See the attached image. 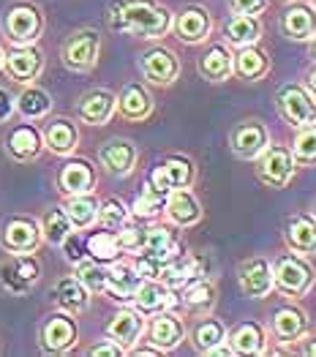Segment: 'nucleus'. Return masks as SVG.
<instances>
[{
	"label": "nucleus",
	"instance_id": "f257e3e1",
	"mask_svg": "<svg viewBox=\"0 0 316 357\" xmlns=\"http://www.w3.org/2000/svg\"><path fill=\"white\" fill-rule=\"evenodd\" d=\"M172 11L161 0H112L107 8V25L117 33L158 41L172 33Z\"/></svg>",
	"mask_w": 316,
	"mask_h": 357
},
{
	"label": "nucleus",
	"instance_id": "f03ea898",
	"mask_svg": "<svg viewBox=\"0 0 316 357\" xmlns=\"http://www.w3.org/2000/svg\"><path fill=\"white\" fill-rule=\"evenodd\" d=\"M44 28H47V17H44L41 6L33 0L11 3L0 17V33L11 47L38 44V38L44 36Z\"/></svg>",
	"mask_w": 316,
	"mask_h": 357
},
{
	"label": "nucleus",
	"instance_id": "7ed1b4c3",
	"mask_svg": "<svg viewBox=\"0 0 316 357\" xmlns=\"http://www.w3.org/2000/svg\"><path fill=\"white\" fill-rule=\"evenodd\" d=\"M316 273L314 265L308 262V257H300L294 251L278 254L273 259V289L281 292L289 300L306 298L314 289Z\"/></svg>",
	"mask_w": 316,
	"mask_h": 357
},
{
	"label": "nucleus",
	"instance_id": "20e7f679",
	"mask_svg": "<svg viewBox=\"0 0 316 357\" xmlns=\"http://www.w3.org/2000/svg\"><path fill=\"white\" fill-rule=\"evenodd\" d=\"M98 55H101V33L96 28L74 30L60 47V63L74 74L93 71L98 66Z\"/></svg>",
	"mask_w": 316,
	"mask_h": 357
},
{
	"label": "nucleus",
	"instance_id": "39448f33",
	"mask_svg": "<svg viewBox=\"0 0 316 357\" xmlns=\"http://www.w3.org/2000/svg\"><path fill=\"white\" fill-rule=\"evenodd\" d=\"M254 161H257L259 183L267 185V188H276V191L287 188L297 175V161H294L289 145H273L270 142Z\"/></svg>",
	"mask_w": 316,
	"mask_h": 357
},
{
	"label": "nucleus",
	"instance_id": "423d86ee",
	"mask_svg": "<svg viewBox=\"0 0 316 357\" xmlns=\"http://www.w3.org/2000/svg\"><path fill=\"white\" fill-rule=\"evenodd\" d=\"M41 281V262L36 254H8L0 262V287L8 295H28Z\"/></svg>",
	"mask_w": 316,
	"mask_h": 357
},
{
	"label": "nucleus",
	"instance_id": "0eeeda50",
	"mask_svg": "<svg viewBox=\"0 0 316 357\" xmlns=\"http://www.w3.org/2000/svg\"><path fill=\"white\" fill-rule=\"evenodd\" d=\"M0 145H3V153L11 161H17V164H33L44 153V137H41V128L33 120H22V123H11L6 128Z\"/></svg>",
	"mask_w": 316,
	"mask_h": 357
},
{
	"label": "nucleus",
	"instance_id": "6e6552de",
	"mask_svg": "<svg viewBox=\"0 0 316 357\" xmlns=\"http://www.w3.org/2000/svg\"><path fill=\"white\" fill-rule=\"evenodd\" d=\"M80 341V325L77 317L58 311L50 314L38 328V349L44 355H68Z\"/></svg>",
	"mask_w": 316,
	"mask_h": 357
},
{
	"label": "nucleus",
	"instance_id": "1a4fd4ad",
	"mask_svg": "<svg viewBox=\"0 0 316 357\" xmlns=\"http://www.w3.org/2000/svg\"><path fill=\"white\" fill-rule=\"evenodd\" d=\"M41 243V224L33 215H8L0 227V248L6 254H36Z\"/></svg>",
	"mask_w": 316,
	"mask_h": 357
},
{
	"label": "nucleus",
	"instance_id": "9d476101",
	"mask_svg": "<svg viewBox=\"0 0 316 357\" xmlns=\"http://www.w3.org/2000/svg\"><path fill=\"white\" fill-rule=\"evenodd\" d=\"M311 330V322H308V314L303 305H297L294 300L292 303H281L273 308L270 314V338L278 344V347H294L300 344Z\"/></svg>",
	"mask_w": 316,
	"mask_h": 357
},
{
	"label": "nucleus",
	"instance_id": "9b49d317",
	"mask_svg": "<svg viewBox=\"0 0 316 357\" xmlns=\"http://www.w3.org/2000/svg\"><path fill=\"white\" fill-rule=\"evenodd\" d=\"M276 109L292 128L316 123V98L300 82H287L276 93Z\"/></svg>",
	"mask_w": 316,
	"mask_h": 357
},
{
	"label": "nucleus",
	"instance_id": "f8f14e48",
	"mask_svg": "<svg viewBox=\"0 0 316 357\" xmlns=\"http://www.w3.org/2000/svg\"><path fill=\"white\" fill-rule=\"evenodd\" d=\"M147 183L161 194H170L174 188H191L197 183V164L183 153H170L150 169Z\"/></svg>",
	"mask_w": 316,
	"mask_h": 357
},
{
	"label": "nucleus",
	"instance_id": "ddd939ff",
	"mask_svg": "<svg viewBox=\"0 0 316 357\" xmlns=\"http://www.w3.org/2000/svg\"><path fill=\"white\" fill-rule=\"evenodd\" d=\"M140 74L153 88H172L180 79V58L170 47L156 44L140 55Z\"/></svg>",
	"mask_w": 316,
	"mask_h": 357
},
{
	"label": "nucleus",
	"instance_id": "4468645a",
	"mask_svg": "<svg viewBox=\"0 0 316 357\" xmlns=\"http://www.w3.org/2000/svg\"><path fill=\"white\" fill-rule=\"evenodd\" d=\"M172 33L180 44H188V47L204 44L213 33V14L200 3H191L172 17Z\"/></svg>",
	"mask_w": 316,
	"mask_h": 357
},
{
	"label": "nucleus",
	"instance_id": "2eb2a0df",
	"mask_svg": "<svg viewBox=\"0 0 316 357\" xmlns=\"http://www.w3.org/2000/svg\"><path fill=\"white\" fill-rule=\"evenodd\" d=\"M44 66H47V58L44 52L36 47V44H28V47H11L3 58V71L8 74V79H14L17 85H33L41 74H44Z\"/></svg>",
	"mask_w": 316,
	"mask_h": 357
},
{
	"label": "nucleus",
	"instance_id": "dca6fc26",
	"mask_svg": "<svg viewBox=\"0 0 316 357\" xmlns=\"http://www.w3.org/2000/svg\"><path fill=\"white\" fill-rule=\"evenodd\" d=\"M270 145V128L257 118H246L234 123L230 131V150L243 158V161H254L262 150Z\"/></svg>",
	"mask_w": 316,
	"mask_h": 357
},
{
	"label": "nucleus",
	"instance_id": "f3484780",
	"mask_svg": "<svg viewBox=\"0 0 316 357\" xmlns=\"http://www.w3.org/2000/svg\"><path fill=\"white\" fill-rule=\"evenodd\" d=\"M150 322H147V338L167 355V352H172L177 349L183 341H186V335H188V328H186V319L177 314V308H170V311H161V314H153V317H147Z\"/></svg>",
	"mask_w": 316,
	"mask_h": 357
},
{
	"label": "nucleus",
	"instance_id": "a211bd4d",
	"mask_svg": "<svg viewBox=\"0 0 316 357\" xmlns=\"http://www.w3.org/2000/svg\"><path fill=\"white\" fill-rule=\"evenodd\" d=\"M55 185L63 197L93 194L98 185V172L87 158H66L55 175Z\"/></svg>",
	"mask_w": 316,
	"mask_h": 357
},
{
	"label": "nucleus",
	"instance_id": "6ab92c4d",
	"mask_svg": "<svg viewBox=\"0 0 316 357\" xmlns=\"http://www.w3.org/2000/svg\"><path fill=\"white\" fill-rule=\"evenodd\" d=\"M240 289L248 300H264L273 292V262L267 257H248L237 268Z\"/></svg>",
	"mask_w": 316,
	"mask_h": 357
},
{
	"label": "nucleus",
	"instance_id": "aec40b11",
	"mask_svg": "<svg viewBox=\"0 0 316 357\" xmlns=\"http://www.w3.org/2000/svg\"><path fill=\"white\" fill-rule=\"evenodd\" d=\"M278 28H281L284 38H289V41L311 44L316 38V8L311 3L292 0V3H287V8L281 11Z\"/></svg>",
	"mask_w": 316,
	"mask_h": 357
},
{
	"label": "nucleus",
	"instance_id": "412c9836",
	"mask_svg": "<svg viewBox=\"0 0 316 357\" xmlns=\"http://www.w3.org/2000/svg\"><path fill=\"white\" fill-rule=\"evenodd\" d=\"M218 303V289L213 284L210 275H202V278H194L188 281L183 289H177V305L186 317H204V314H213Z\"/></svg>",
	"mask_w": 316,
	"mask_h": 357
},
{
	"label": "nucleus",
	"instance_id": "4be33fe9",
	"mask_svg": "<svg viewBox=\"0 0 316 357\" xmlns=\"http://www.w3.org/2000/svg\"><path fill=\"white\" fill-rule=\"evenodd\" d=\"M144 278L137 273V268L131 265V259H115L107 265V284H104V295L115 303L131 305V298L137 295L140 284Z\"/></svg>",
	"mask_w": 316,
	"mask_h": 357
},
{
	"label": "nucleus",
	"instance_id": "5701e85b",
	"mask_svg": "<svg viewBox=\"0 0 316 357\" xmlns=\"http://www.w3.org/2000/svg\"><path fill=\"white\" fill-rule=\"evenodd\" d=\"M137 161H140V150L131 139H107L101 148H98V164L112 175V178H128L134 169H137Z\"/></svg>",
	"mask_w": 316,
	"mask_h": 357
},
{
	"label": "nucleus",
	"instance_id": "b1692460",
	"mask_svg": "<svg viewBox=\"0 0 316 357\" xmlns=\"http://www.w3.org/2000/svg\"><path fill=\"white\" fill-rule=\"evenodd\" d=\"M117 112V93L107 88H93L80 96L77 118L87 126H107Z\"/></svg>",
	"mask_w": 316,
	"mask_h": 357
},
{
	"label": "nucleus",
	"instance_id": "393cba45",
	"mask_svg": "<svg viewBox=\"0 0 316 357\" xmlns=\"http://www.w3.org/2000/svg\"><path fill=\"white\" fill-rule=\"evenodd\" d=\"M164 215L172 227H180V229H191L197 227L204 215L202 210V202L197 199V194L191 188H174L167 194V205H164Z\"/></svg>",
	"mask_w": 316,
	"mask_h": 357
},
{
	"label": "nucleus",
	"instance_id": "a878e982",
	"mask_svg": "<svg viewBox=\"0 0 316 357\" xmlns=\"http://www.w3.org/2000/svg\"><path fill=\"white\" fill-rule=\"evenodd\" d=\"M284 243L300 257H316V215L294 213L284 221Z\"/></svg>",
	"mask_w": 316,
	"mask_h": 357
},
{
	"label": "nucleus",
	"instance_id": "bb28decb",
	"mask_svg": "<svg viewBox=\"0 0 316 357\" xmlns=\"http://www.w3.org/2000/svg\"><path fill=\"white\" fill-rule=\"evenodd\" d=\"M227 344L232 347L234 355H267L270 352V341H267V328L262 322L246 319L240 325H234L232 330H227Z\"/></svg>",
	"mask_w": 316,
	"mask_h": 357
},
{
	"label": "nucleus",
	"instance_id": "cd10ccee",
	"mask_svg": "<svg viewBox=\"0 0 316 357\" xmlns=\"http://www.w3.org/2000/svg\"><path fill=\"white\" fill-rule=\"evenodd\" d=\"M202 275H207V257H200V254H180V257L170 259V262L161 268L158 281L177 292V289H183L188 281L202 278Z\"/></svg>",
	"mask_w": 316,
	"mask_h": 357
},
{
	"label": "nucleus",
	"instance_id": "c85d7f7f",
	"mask_svg": "<svg viewBox=\"0 0 316 357\" xmlns=\"http://www.w3.org/2000/svg\"><path fill=\"white\" fill-rule=\"evenodd\" d=\"M41 137H44V150L60 158L74 155L80 148V126L71 118H52L41 128Z\"/></svg>",
	"mask_w": 316,
	"mask_h": 357
},
{
	"label": "nucleus",
	"instance_id": "c756f323",
	"mask_svg": "<svg viewBox=\"0 0 316 357\" xmlns=\"http://www.w3.org/2000/svg\"><path fill=\"white\" fill-rule=\"evenodd\" d=\"M131 305L142 314V317H153L161 311H170L177 305V292L170 289L167 284H161L158 278H144L137 289V295L131 298Z\"/></svg>",
	"mask_w": 316,
	"mask_h": 357
},
{
	"label": "nucleus",
	"instance_id": "7c9ffc66",
	"mask_svg": "<svg viewBox=\"0 0 316 357\" xmlns=\"http://www.w3.org/2000/svg\"><path fill=\"white\" fill-rule=\"evenodd\" d=\"M144 319H147V317H142L134 305H126V308H120L115 317L110 319V325H107V338H112L115 344H120V347L128 352V349L144 335V328H147Z\"/></svg>",
	"mask_w": 316,
	"mask_h": 357
},
{
	"label": "nucleus",
	"instance_id": "2f4dec72",
	"mask_svg": "<svg viewBox=\"0 0 316 357\" xmlns=\"http://www.w3.org/2000/svg\"><path fill=\"white\" fill-rule=\"evenodd\" d=\"M140 254L167 265L170 259L183 254V243L177 240L170 224H147V235H144V245Z\"/></svg>",
	"mask_w": 316,
	"mask_h": 357
},
{
	"label": "nucleus",
	"instance_id": "473e14b6",
	"mask_svg": "<svg viewBox=\"0 0 316 357\" xmlns=\"http://www.w3.org/2000/svg\"><path fill=\"white\" fill-rule=\"evenodd\" d=\"M117 112L123 120L131 123H142L156 112V101L153 93L144 88L142 82H128L117 96Z\"/></svg>",
	"mask_w": 316,
	"mask_h": 357
},
{
	"label": "nucleus",
	"instance_id": "72a5a7b5",
	"mask_svg": "<svg viewBox=\"0 0 316 357\" xmlns=\"http://www.w3.org/2000/svg\"><path fill=\"white\" fill-rule=\"evenodd\" d=\"M90 292L77 275H63L52 287V300L58 305V311H66L71 317H82L90 308Z\"/></svg>",
	"mask_w": 316,
	"mask_h": 357
},
{
	"label": "nucleus",
	"instance_id": "f704fd0d",
	"mask_svg": "<svg viewBox=\"0 0 316 357\" xmlns=\"http://www.w3.org/2000/svg\"><path fill=\"white\" fill-rule=\"evenodd\" d=\"M200 74L207 82H227L234 77V52H232L227 44H210L204 52H202L200 63H197Z\"/></svg>",
	"mask_w": 316,
	"mask_h": 357
},
{
	"label": "nucleus",
	"instance_id": "c9c22d12",
	"mask_svg": "<svg viewBox=\"0 0 316 357\" xmlns=\"http://www.w3.org/2000/svg\"><path fill=\"white\" fill-rule=\"evenodd\" d=\"M273 68V60L267 55V50H262L259 44L251 47H240L234 52V74L246 82H262Z\"/></svg>",
	"mask_w": 316,
	"mask_h": 357
},
{
	"label": "nucleus",
	"instance_id": "e433bc0d",
	"mask_svg": "<svg viewBox=\"0 0 316 357\" xmlns=\"http://www.w3.org/2000/svg\"><path fill=\"white\" fill-rule=\"evenodd\" d=\"M55 101L50 96V90H44L41 85H22V90L17 93V115L22 120H44L50 118Z\"/></svg>",
	"mask_w": 316,
	"mask_h": 357
},
{
	"label": "nucleus",
	"instance_id": "4c0bfd02",
	"mask_svg": "<svg viewBox=\"0 0 316 357\" xmlns=\"http://www.w3.org/2000/svg\"><path fill=\"white\" fill-rule=\"evenodd\" d=\"M191 344L200 355H210L216 347L227 344V325L213 314L197 317V322L191 328Z\"/></svg>",
	"mask_w": 316,
	"mask_h": 357
},
{
	"label": "nucleus",
	"instance_id": "58836bf2",
	"mask_svg": "<svg viewBox=\"0 0 316 357\" xmlns=\"http://www.w3.org/2000/svg\"><path fill=\"white\" fill-rule=\"evenodd\" d=\"M262 33H264L262 20L259 17H248V14H232L230 20H227V25H224V38L234 50L259 44Z\"/></svg>",
	"mask_w": 316,
	"mask_h": 357
},
{
	"label": "nucleus",
	"instance_id": "ea45409f",
	"mask_svg": "<svg viewBox=\"0 0 316 357\" xmlns=\"http://www.w3.org/2000/svg\"><path fill=\"white\" fill-rule=\"evenodd\" d=\"M66 215L71 221V229L87 232L98 224V199L93 194H77V197H66Z\"/></svg>",
	"mask_w": 316,
	"mask_h": 357
},
{
	"label": "nucleus",
	"instance_id": "a19ab883",
	"mask_svg": "<svg viewBox=\"0 0 316 357\" xmlns=\"http://www.w3.org/2000/svg\"><path fill=\"white\" fill-rule=\"evenodd\" d=\"M87 257L90 259H96V262H101V265H110V262H115L123 257V248H120V240H117V232L115 229H98V232H90L87 229Z\"/></svg>",
	"mask_w": 316,
	"mask_h": 357
},
{
	"label": "nucleus",
	"instance_id": "79ce46f5",
	"mask_svg": "<svg viewBox=\"0 0 316 357\" xmlns=\"http://www.w3.org/2000/svg\"><path fill=\"white\" fill-rule=\"evenodd\" d=\"M164 205H167V194H161L158 188L144 183L142 191L137 194V199L131 205V218H137V221H156L158 215H164Z\"/></svg>",
	"mask_w": 316,
	"mask_h": 357
},
{
	"label": "nucleus",
	"instance_id": "37998d69",
	"mask_svg": "<svg viewBox=\"0 0 316 357\" xmlns=\"http://www.w3.org/2000/svg\"><path fill=\"white\" fill-rule=\"evenodd\" d=\"M41 235H44V243H50V245H58L68 238V232H71V221H68V215H66V210L63 205H52V208L47 210L44 215H41Z\"/></svg>",
	"mask_w": 316,
	"mask_h": 357
},
{
	"label": "nucleus",
	"instance_id": "c03bdc74",
	"mask_svg": "<svg viewBox=\"0 0 316 357\" xmlns=\"http://www.w3.org/2000/svg\"><path fill=\"white\" fill-rule=\"evenodd\" d=\"M128 221H131V208L120 197H107V199L98 202V227L117 232Z\"/></svg>",
	"mask_w": 316,
	"mask_h": 357
},
{
	"label": "nucleus",
	"instance_id": "a18cd8bd",
	"mask_svg": "<svg viewBox=\"0 0 316 357\" xmlns=\"http://www.w3.org/2000/svg\"><path fill=\"white\" fill-rule=\"evenodd\" d=\"M292 155L297 167H316V123L297 128V137L292 139Z\"/></svg>",
	"mask_w": 316,
	"mask_h": 357
},
{
	"label": "nucleus",
	"instance_id": "49530a36",
	"mask_svg": "<svg viewBox=\"0 0 316 357\" xmlns=\"http://www.w3.org/2000/svg\"><path fill=\"white\" fill-rule=\"evenodd\" d=\"M74 275L85 284L90 295H104V284H107V265H101V262H96V259L85 257V259H80V262L74 265Z\"/></svg>",
	"mask_w": 316,
	"mask_h": 357
},
{
	"label": "nucleus",
	"instance_id": "de8ad7c7",
	"mask_svg": "<svg viewBox=\"0 0 316 357\" xmlns=\"http://www.w3.org/2000/svg\"><path fill=\"white\" fill-rule=\"evenodd\" d=\"M144 235H147V224H140V221H128L117 229V240H120V248L123 254H140L144 245Z\"/></svg>",
	"mask_w": 316,
	"mask_h": 357
},
{
	"label": "nucleus",
	"instance_id": "09e8293b",
	"mask_svg": "<svg viewBox=\"0 0 316 357\" xmlns=\"http://www.w3.org/2000/svg\"><path fill=\"white\" fill-rule=\"evenodd\" d=\"M87 232H77V229H71L68 232V238L60 243V248H63V257H66V262L68 265H77L80 259H85L87 257Z\"/></svg>",
	"mask_w": 316,
	"mask_h": 357
},
{
	"label": "nucleus",
	"instance_id": "8fccbe9b",
	"mask_svg": "<svg viewBox=\"0 0 316 357\" xmlns=\"http://www.w3.org/2000/svg\"><path fill=\"white\" fill-rule=\"evenodd\" d=\"M270 0H230V11L232 14H248V17H259L264 14Z\"/></svg>",
	"mask_w": 316,
	"mask_h": 357
},
{
	"label": "nucleus",
	"instance_id": "3c124183",
	"mask_svg": "<svg viewBox=\"0 0 316 357\" xmlns=\"http://www.w3.org/2000/svg\"><path fill=\"white\" fill-rule=\"evenodd\" d=\"M87 355L90 357H123L126 355V349L115 344L112 338H104V341H96L90 349H87Z\"/></svg>",
	"mask_w": 316,
	"mask_h": 357
},
{
	"label": "nucleus",
	"instance_id": "603ef678",
	"mask_svg": "<svg viewBox=\"0 0 316 357\" xmlns=\"http://www.w3.org/2000/svg\"><path fill=\"white\" fill-rule=\"evenodd\" d=\"M14 115H17V96L0 85V123H8Z\"/></svg>",
	"mask_w": 316,
	"mask_h": 357
},
{
	"label": "nucleus",
	"instance_id": "864d4df0",
	"mask_svg": "<svg viewBox=\"0 0 316 357\" xmlns=\"http://www.w3.org/2000/svg\"><path fill=\"white\" fill-rule=\"evenodd\" d=\"M126 355H134V357H161L164 352H161V349H158L153 341H150V344H140V341H137V344H134V347H131Z\"/></svg>",
	"mask_w": 316,
	"mask_h": 357
},
{
	"label": "nucleus",
	"instance_id": "5fc2aeb1",
	"mask_svg": "<svg viewBox=\"0 0 316 357\" xmlns=\"http://www.w3.org/2000/svg\"><path fill=\"white\" fill-rule=\"evenodd\" d=\"M300 85H303V88L308 90V93L316 98V63H314V66H308V68L303 71V82H300Z\"/></svg>",
	"mask_w": 316,
	"mask_h": 357
},
{
	"label": "nucleus",
	"instance_id": "6e6d98bb",
	"mask_svg": "<svg viewBox=\"0 0 316 357\" xmlns=\"http://www.w3.org/2000/svg\"><path fill=\"white\" fill-rule=\"evenodd\" d=\"M303 355L316 357V335H306L303 338Z\"/></svg>",
	"mask_w": 316,
	"mask_h": 357
},
{
	"label": "nucleus",
	"instance_id": "4d7b16f0",
	"mask_svg": "<svg viewBox=\"0 0 316 357\" xmlns=\"http://www.w3.org/2000/svg\"><path fill=\"white\" fill-rule=\"evenodd\" d=\"M311 60H314V63H316V38H314V41H311Z\"/></svg>",
	"mask_w": 316,
	"mask_h": 357
},
{
	"label": "nucleus",
	"instance_id": "13d9d810",
	"mask_svg": "<svg viewBox=\"0 0 316 357\" xmlns=\"http://www.w3.org/2000/svg\"><path fill=\"white\" fill-rule=\"evenodd\" d=\"M3 58H6V50L0 47V71H3Z\"/></svg>",
	"mask_w": 316,
	"mask_h": 357
},
{
	"label": "nucleus",
	"instance_id": "bf43d9fd",
	"mask_svg": "<svg viewBox=\"0 0 316 357\" xmlns=\"http://www.w3.org/2000/svg\"><path fill=\"white\" fill-rule=\"evenodd\" d=\"M308 3H311V6H314V8H316V0H308Z\"/></svg>",
	"mask_w": 316,
	"mask_h": 357
},
{
	"label": "nucleus",
	"instance_id": "052dcab7",
	"mask_svg": "<svg viewBox=\"0 0 316 357\" xmlns=\"http://www.w3.org/2000/svg\"><path fill=\"white\" fill-rule=\"evenodd\" d=\"M281 3H292V0H281Z\"/></svg>",
	"mask_w": 316,
	"mask_h": 357
},
{
	"label": "nucleus",
	"instance_id": "680f3d73",
	"mask_svg": "<svg viewBox=\"0 0 316 357\" xmlns=\"http://www.w3.org/2000/svg\"><path fill=\"white\" fill-rule=\"evenodd\" d=\"M314 215H316V205H314Z\"/></svg>",
	"mask_w": 316,
	"mask_h": 357
}]
</instances>
